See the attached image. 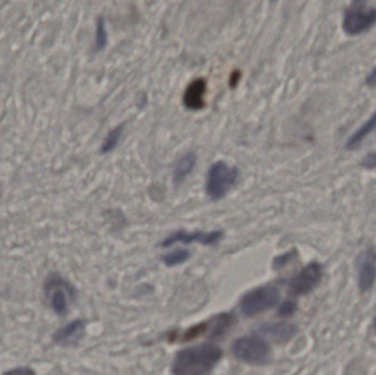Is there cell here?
<instances>
[{"mask_svg":"<svg viewBox=\"0 0 376 375\" xmlns=\"http://www.w3.org/2000/svg\"><path fill=\"white\" fill-rule=\"evenodd\" d=\"M362 167L366 169H375L376 167V152H372L363 158Z\"/></svg>","mask_w":376,"mask_h":375,"instance_id":"cell-20","label":"cell"},{"mask_svg":"<svg viewBox=\"0 0 376 375\" xmlns=\"http://www.w3.org/2000/svg\"><path fill=\"white\" fill-rule=\"evenodd\" d=\"M239 78H240V73L234 72L232 76V81H230V85H232V87H234V86L236 85V83L239 82Z\"/></svg>","mask_w":376,"mask_h":375,"instance_id":"cell-23","label":"cell"},{"mask_svg":"<svg viewBox=\"0 0 376 375\" xmlns=\"http://www.w3.org/2000/svg\"><path fill=\"white\" fill-rule=\"evenodd\" d=\"M376 129V111L371 116V118L366 121V124H363L360 128L357 129V131L349 138L347 141L348 150H353L355 147H359L363 143V140L368 137V134H371Z\"/></svg>","mask_w":376,"mask_h":375,"instance_id":"cell-14","label":"cell"},{"mask_svg":"<svg viewBox=\"0 0 376 375\" xmlns=\"http://www.w3.org/2000/svg\"><path fill=\"white\" fill-rule=\"evenodd\" d=\"M323 276V266L318 262L309 263L295 277L290 280V293L295 296L306 295L317 286Z\"/></svg>","mask_w":376,"mask_h":375,"instance_id":"cell-7","label":"cell"},{"mask_svg":"<svg viewBox=\"0 0 376 375\" xmlns=\"http://www.w3.org/2000/svg\"><path fill=\"white\" fill-rule=\"evenodd\" d=\"M223 231L216 230L204 232V231H197V232H186V231H178L167 237L164 241L162 242V247H171L175 244H189L193 242L203 244V246H212L217 242L220 241L223 238Z\"/></svg>","mask_w":376,"mask_h":375,"instance_id":"cell-8","label":"cell"},{"mask_svg":"<svg viewBox=\"0 0 376 375\" xmlns=\"http://www.w3.org/2000/svg\"><path fill=\"white\" fill-rule=\"evenodd\" d=\"M232 351L236 359L250 365H264L269 361L271 350L263 339L252 337H242L236 339L232 345Z\"/></svg>","mask_w":376,"mask_h":375,"instance_id":"cell-6","label":"cell"},{"mask_svg":"<svg viewBox=\"0 0 376 375\" xmlns=\"http://www.w3.org/2000/svg\"><path fill=\"white\" fill-rule=\"evenodd\" d=\"M295 257V251H290L285 255H280V257H275L274 262H273V268H281L288 264L293 257Z\"/></svg>","mask_w":376,"mask_h":375,"instance_id":"cell-18","label":"cell"},{"mask_svg":"<svg viewBox=\"0 0 376 375\" xmlns=\"http://www.w3.org/2000/svg\"><path fill=\"white\" fill-rule=\"evenodd\" d=\"M124 124H121L119 125V126L115 127L113 130L108 132L105 140H104V143H102V149H100L102 154H107V153L113 152V151L116 149L119 141H120L122 132H124Z\"/></svg>","mask_w":376,"mask_h":375,"instance_id":"cell-15","label":"cell"},{"mask_svg":"<svg viewBox=\"0 0 376 375\" xmlns=\"http://www.w3.org/2000/svg\"><path fill=\"white\" fill-rule=\"evenodd\" d=\"M359 286L362 292L371 290L376 281V252L373 248H368L361 252L357 257Z\"/></svg>","mask_w":376,"mask_h":375,"instance_id":"cell-9","label":"cell"},{"mask_svg":"<svg viewBox=\"0 0 376 375\" xmlns=\"http://www.w3.org/2000/svg\"><path fill=\"white\" fill-rule=\"evenodd\" d=\"M206 89H207V83L204 78H198L191 82L186 87L185 93H184V106L189 110H199L204 108Z\"/></svg>","mask_w":376,"mask_h":375,"instance_id":"cell-11","label":"cell"},{"mask_svg":"<svg viewBox=\"0 0 376 375\" xmlns=\"http://www.w3.org/2000/svg\"><path fill=\"white\" fill-rule=\"evenodd\" d=\"M296 309H297V306H296L295 302H292V300H288L285 302L284 304H282V306L280 307V315L283 317L290 316L295 313Z\"/></svg>","mask_w":376,"mask_h":375,"instance_id":"cell-19","label":"cell"},{"mask_svg":"<svg viewBox=\"0 0 376 375\" xmlns=\"http://www.w3.org/2000/svg\"><path fill=\"white\" fill-rule=\"evenodd\" d=\"M108 33L104 17H100L96 22V35H95V50L102 51L107 46Z\"/></svg>","mask_w":376,"mask_h":375,"instance_id":"cell-16","label":"cell"},{"mask_svg":"<svg viewBox=\"0 0 376 375\" xmlns=\"http://www.w3.org/2000/svg\"><path fill=\"white\" fill-rule=\"evenodd\" d=\"M262 335L273 338L277 341H288L297 333V327L290 322H266L258 330Z\"/></svg>","mask_w":376,"mask_h":375,"instance_id":"cell-12","label":"cell"},{"mask_svg":"<svg viewBox=\"0 0 376 375\" xmlns=\"http://www.w3.org/2000/svg\"><path fill=\"white\" fill-rule=\"evenodd\" d=\"M376 24V6L366 1H353L346 9L342 28L349 35H360L368 33Z\"/></svg>","mask_w":376,"mask_h":375,"instance_id":"cell-3","label":"cell"},{"mask_svg":"<svg viewBox=\"0 0 376 375\" xmlns=\"http://www.w3.org/2000/svg\"><path fill=\"white\" fill-rule=\"evenodd\" d=\"M374 328H375V330H376V318H375V320H374Z\"/></svg>","mask_w":376,"mask_h":375,"instance_id":"cell-24","label":"cell"},{"mask_svg":"<svg viewBox=\"0 0 376 375\" xmlns=\"http://www.w3.org/2000/svg\"><path fill=\"white\" fill-rule=\"evenodd\" d=\"M197 156L194 152H186L178 158L173 170V181L175 184H180L191 174L196 165Z\"/></svg>","mask_w":376,"mask_h":375,"instance_id":"cell-13","label":"cell"},{"mask_svg":"<svg viewBox=\"0 0 376 375\" xmlns=\"http://www.w3.org/2000/svg\"><path fill=\"white\" fill-rule=\"evenodd\" d=\"M239 179V170L223 161L212 164L208 170L206 179V194L212 201H220Z\"/></svg>","mask_w":376,"mask_h":375,"instance_id":"cell-2","label":"cell"},{"mask_svg":"<svg viewBox=\"0 0 376 375\" xmlns=\"http://www.w3.org/2000/svg\"><path fill=\"white\" fill-rule=\"evenodd\" d=\"M189 257H191V252L187 251V250H175V251L169 252L163 257V262L167 266H176L186 262Z\"/></svg>","mask_w":376,"mask_h":375,"instance_id":"cell-17","label":"cell"},{"mask_svg":"<svg viewBox=\"0 0 376 375\" xmlns=\"http://www.w3.org/2000/svg\"><path fill=\"white\" fill-rule=\"evenodd\" d=\"M280 291L275 286L258 287L242 298L240 309L245 316H254L273 309L280 302Z\"/></svg>","mask_w":376,"mask_h":375,"instance_id":"cell-5","label":"cell"},{"mask_svg":"<svg viewBox=\"0 0 376 375\" xmlns=\"http://www.w3.org/2000/svg\"><path fill=\"white\" fill-rule=\"evenodd\" d=\"M46 300L57 315L64 316L68 311L70 300L75 296V290L70 282L57 273L51 274L44 284Z\"/></svg>","mask_w":376,"mask_h":375,"instance_id":"cell-4","label":"cell"},{"mask_svg":"<svg viewBox=\"0 0 376 375\" xmlns=\"http://www.w3.org/2000/svg\"><path fill=\"white\" fill-rule=\"evenodd\" d=\"M85 329H86L85 322L77 319L57 330L53 336L54 341L61 346H72L81 340L85 333Z\"/></svg>","mask_w":376,"mask_h":375,"instance_id":"cell-10","label":"cell"},{"mask_svg":"<svg viewBox=\"0 0 376 375\" xmlns=\"http://www.w3.org/2000/svg\"><path fill=\"white\" fill-rule=\"evenodd\" d=\"M3 375H35V371L31 367H17L6 372Z\"/></svg>","mask_w":376,"mask_h":375,"instance_id":"cell-21","label":"cell"},{"mask_svg":"<svg viewBox=\"0 0 376 375\" xmlns=\"http://www.w3.org/2000/svg\"><path fill=\"white\" fill-rule=\"evenodd\" d=\"M366 84L368 86H371V87L376 85V66L374 67L373 70L371 71V73L366 76Z\"/></svg>","mask_w":376,"mask_h":375,"instance_id":"cell-22","label":"cell"},{"mask_svg":"<svg viewBox=\"0 0 376 375\" xmlns=\"http://www.w3.org/2000/svg\"><path fill=\"white\" fill-rule=\"evenodd\" d=\"M223 358V350L210 343L180 350L173 362L174 375H207Z\"/></svg>","mask_w":376,"mask_h":375,"instance_id":"cell-1","label":"cell"}]
</instances>
